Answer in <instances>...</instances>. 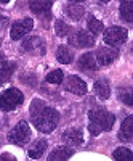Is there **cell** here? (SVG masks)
<instances>
[{
  "mask_svg": "<svg viewBox=\"0 0 133 161\" xmlns=\"http://www.w3.org/2000/svg\"><path fill=\"white\" fill-rule=\"evenodd\" d=\"M128 37V31L125 28H119V26H112V28H108L104 31V42L108 45L117 47L122 45Z\"/></svg>",
  "mask_w": 133,
  "mask_h": 161,
  "instance_id": "obj_5",
  "label": "cell"
},
{
  "mask_svg": "<svg viewBox=\"0 0 133 161\" xmlns=\"http://www.w3.org/2000/svg\"><path fill=\"white\" fill-rule=\"evenodd\" d=\"M56 58H58V61L63 63V64H69V63H72L74 55H72V52L69 50V47L59 45L58 50H56Z\"/></svg>",
  "mask_w": 133,
  "mask_h": 161,
  "instance_id": "obj_19",
  "label": "cell"
},
{
  "mask_svg": "<svg viewBox=\"0 0 133 161\" xmlns=\"http://www.w3.org/2000/svg\"><path fill=\"white\" fill-rule=\"evenodd\" d=\"M23 50L32 53V55H45V52H47L43 39L38 36H29L23 42Z\"/></svg>",
  "mask_w": 133,
  "mask_h": 161,
  "instance_id": "obj_6",
  "label": "cell"
},
{
  "mask_svg": "<svg viewBox=\"0 0 133 161\" xmlns=\"http://www.w3.org/2000/svg\"><path fill=\"white\" fill-rule=\"evenodd\" d=\"M72 153L74 152L69 148V147H56V148L50 153L48 159L50 161H53V159H69L72 156Z\"/></svg>",
  "mask_w": 133,
  "mask_h": 161,
  "instance_id": "obj_16",
  "label": "cell"
},
{
  "mask_svg": "<svg viewBox=\"0 0 133 161\" xmlns=\"http://www.w3.org/2000/svg\"><path fill=\"white\" fill-rule=\"evenodd\" d=\"M119 139L122 142H131L133 140V116L125 118V121L120 126V130H119Z\"/></svg>",
  "mask_w": 133,
  "mask_h": 161,
  "instance_id": "obj_12",
  "label": "cell"
},
{
  "mask_svg": "<svg viewBox=\"0 0 133 161\" xmlns=\"http://www.w3.org/2000/svg\"><path fill=\"white\" fill-rule=\"evenodd\" d=\"M47 140H37L31 148H29V156L32 158V159H37V158H40L45 152H47Z\"/></svg>",
  "mask_w": 133,
  "mask_h": 161,
  "instance_id": "obj_18",
  "label": "cell"
},
{
  "mask_svg": "<svg viewBox=\"0 0 133 161\" xmlns=\"http://www.w3.org/2000/svg\"><path fill=\"white\" fill-rule=\"evenodd\" d=\"M29 8L37 16L48 19L51 10V0H32V2H29Z\"/></svg>",
  "mask_w": 133,
  "mask_h": 161,
  "instance_id": "obj_10",
  "label": "cell"
},
{
  "mask_svg": "<svg viewBox=\"0 0 133 161\" xmlns=\"http://www.w3.org/2000/svg\"><path fill=\"white\" fill-rule=\"evenodd\" d=\"M79 68L84 71H95L98 68V63L95 60V55L93 53H85L79 58Z\"/></svg>",
  "mask_w": 133,
  "mask_h": 161,
  "instance_id": "obj_13",
  "label": "cell"
},
{
  "mask_svg": "<svg viewBox=\"0 0 133 161\" xmlns=\"http://www.w3.org/2000/svg\"><path fill=\"white\" fill-rule=\"evenodd\" d=\"M63 140L77 147V145H82L84 143V136H82V132L79 130V129H69V130H66L63 134Z\"/></svg>",
  "mask_w": 133,
  "mask_h": 161,
  "instance_id": "obj_14",
  "label": "cell"
},
{
  "mask_svg": "<svg viewBox=\"0 0 133 161\" xmlns=\"http://www.w3.org/2000/svg\"><path fill=\"white\" fill-rule=\"evenodd\" d=\"M95 92L98 93V97L106 100V98H109L111 95V87H109V82L106 79H98L96 82H95Z\"/></svg>",
  "mask_w": 133,
  "mask_h": 161,
  "instance_id": "obj_15",
  "label": "cell"
},
{
  "mask_svg": "<svg viewBox=\"0 0 133 161\" xmlns=\"http://www.w3.org/2000/svg\"><path fill=\"white\" fill-rule=\"evenodd\" d=\"M71 2H74V3H79V2H85V0H71Z\"/></svg>",
  "mask_w": 133,
  "mask_h": 161,
  "instance_id": "obj_29",
  "label": "cell"
},
{
  "mask_svg": "<svg viewBox=\"0 0 133 161\" xmlns=\"http://www.w3.org/2000/svg\"><path fill=\"white\" fill-rule=\"evenodd\" d=\"M117 57H119V50L117 48H100L96 52V61L101 66L111 64Z\"/></svg>",
  "mask_w": 133,
  "mask_h": 161,
  "instance_id": "obj_11",
  "label": "cell"
},
{
  "mask_svg": "<svg viewBox=\"0 0 133 161\" xmlns=\"http://www.w3.org/2000/svg\"><path fill=\"white\" fill-rule=\"evenodd\" d=\"M88 29H90V32L93 36H96V34H100L103 31V23L100 19H96L95 16H90L88 18Z\"/></svg>",
  "mask_w": 133,
  "mask_h": 161,
  "instance_id": "obj_22",
  "label": "cell"
},
{
  "mask_svg": "<svg viewBox=\"0 0 133 161\" xmlns=\"http://www.w3.org/2000/svg\"><path fill=\"white\" fill-rule=\"evenodd\" d=\"M24 102V95L23 92L11 87V89H7L0 93V110L2 111H11L18 108L19 105H23Z\"/></svg>",
  "mask_w": 133,
  "mask_h": 161,
  "instance_id": "obj_3",
  "label": "cell"
},
{
  "mask_svg": "<svg viewBox=\"0 0 133 161\" xmlns=\"http://www.w3.org/2000/svg\"><path fill=\"white\" fill-rule=\"evenodd\" d=\"M112 156H114V159H120V161H131L133 159V153L127 147H119V148H115Z\"/></svg>",
  "mask_w": 133,
  "mask_h": 161,
  "instance_id": "obj_21",
  "label": "cell"
},
{
  "mask_svg": "<svg viewBox=\"0 0 133 161\" xmlns=\"http://www.w3.org/2000/svg\"><path fill=\"white\" fill-rule=\"evenodd\" d=\"M31 118L34 126L43 134L53 132L59 123V113L50 106H45L40 100H35L31 105Z\"/></svg>",
  "mask_w": 133,
  "mask_h": 161,
  "instance_id": "obj_1",
  "label": "cell"
},
{
  "mask_svg": "<svg viewBox=\"0 0 133 161\" xmlns=\"http://www.w3.org/2000/svg\"><path fill=\"white\" fill-rule=\"evenodd\" d=\"M101 3H108V2H111V0H100Z\"/></svg>",
  "mask_w": 133,
  "mask_h": 161,
  "instance_id": "obj_30",
  "label": "cell"
},
{
  "mask_svg": "<svg viewBox=\"0 0 133 161\" xmlns=\"http://www.w3.org/2000/svg\"><path fill=\"white\" fill-rule=\"evenodd\" d=\"M63 79H64V74L61 69H55L47 74V82H50V84H61Z\"/></svg>",
  "mask_w": 133,
  "mask_h": 161,
  "instance_id": "obj_23",
  "label": "cell"
},
{
  "mask_svg": "<svg viewBox=\"0 0 133 161\" xmlns=\"http://www.w3.org/2000/svg\"><path fill=\"white\" fill-rule=\"evenodd\" d=\"M120 98L124 100L125 105H128V106L133 105V95H131L130 90H122V92H120Z\"/></svg>",
  "mask_w": 133,
  "mask_h": 161,
  "instance_id": "obj_26",
  "label": "cell"
},
{
  "mask_svg": "<svg viewBox=\"0 0 133 161\" xmlns=\"http://www.w3.org/2000/svg\"><path fill=\"white\" fill-rule=\"evenodd\" d=\"M32 137L31 134V127L26 121H21L18 123L15 127H13L10 132H8V140L15 145H26Z\"/></svg>",
  "mask_w": 133,
  "mask_h": 161,
  "instance_id": "obj_4",
  "label": "cell"
},
{
  "mask_svg": "<svg viewBox=\"0 0 133 161\" xmlns=\"http://www.w3.org/2000/svg\"><path fill=\"white\" fill-rule=\"evenodd\" d=\"M66 13H68V16H71L72 19L79 21V19H82L84 15H85V8L80 7L79 3H71L66 7Z\"/></svg>",
  "mask_w": 133,
  "mask_h": 161,
  "instance_id": "obj_20",
  "label": "cell"
},
{
  "mask_svg": "<svg viewBox=\"0 0 133 161\" xmlns=\"http://www.w3.org/2000/svg\"><path fill=\"white\" fill-rule=\"evenodd\" d=\"M10 0H0V3H8Z\"/></svg>",
  "mask_w": 133,
  "mask_h": 161,
  "instance_id": "obj_31",
  "label": "cell"
},
{
  "mask_svg": "<svg viewBox=\"0 0 133 161\" xmlns=\"http://www.w3.org/2000/svg\"><path fill=\"white\" fill-rule=\"evenodd\" d=\"M64 87H66V90L75 93V95H85L87 90H88L85 80H82L79 76H69L68 79H66Z\"/></svg>",
  "mask_w": 133,
  "mask_h": 161,
  "instance_id": "obj_9",
  "label": "cell"
},
{
  "mask_svg": "<svg viewBox=\"0 0 133 161\" xmlns=\"http://www.w3.org/2000/svg\"><path fill=\"white\" fill-rule=\"evenodd\" d=\"M120 16L127 23H133V0H122L120 2Z\"/></svg>",
  "mask_w": 133,
  "mask_h": 161,
  "instance_id": "obj_17",
  "label": "cell"
},
{
  "mask_svg": "<svg viewBox=\"0 0 133 161\" xmlns=\"http://www.w3.org/2000/svg\"><path fill=\"white\" fill-rule=\"evenodd\" d=\"M88 119H90V124H88L90 134L91 136H98L103 130H111L112 129L115 116L109 111L103 110V108H95V110L88 111Z\"/></svg>",
  "mask_w": 133,
  "mask_h": 161,
  "instance_id": "obj_2",
  "label": "cell"
},
{
  "mask_svg": "<svg viewBox=\"0 0 133 161\" xmlns=\"http://www.w3.org/2000/svg\"><path fill=\"white\" fill-rule=\"evenodd\" d=\"M13 71H15V64H10V63L3 61V71H2V77H0V82H2V80H5V79H8V77L11 76Z\"/></svg>",
  "mask_w": 133,
  "mask_h": 161,
  "instance_id": "obj_25",
  "label": "cell"
},
{
  "mask_svg": "<svg viewBox=\"0 0 133 161\" xmlns=\"http://www.w3.org/2000/svg\"><path fill=\"white\" fill-rule=\"evenodd\" d=\"M69 44L74 47H91L95 45V36L87 31H75L69 36Z\"/></svg>",
  "mask_w": 133,
  "mask_h": 161,
  "instance_id": "obj_8",
  "label": "cell"
},
{
  "mask_svg": "<svg viewBox=\"0 0 133 161\" xmlns=\"http://www.w3.org/2000/svg\"><path fill=\"white\" fill-rule=\"evenodd\" d=\"M0 159H15V156H11V155H2V156H0Z\"/></svg>",
  "mask_w": 133,
  "mask_h": 161,
  "instance_id": "obj_27",
  "label": "cell"
},
{
  "mask_svg": "<svg viewBox=\"0 0 133 161\" xmlns=\"http://www.w3.org/2000/svg\"><path fill=\"white\" fill-rule=\"evenodd\" d=\"M34 28V21L31 18H24L21 21H16L13 23L11 29H10V36L13 40H19L21 37H24L28 32H31Z\"/></svg>",
  "mask_w": 133,
  "mask_h": 161,
  "instance_id": "obj_7",
  "label": "cell"
},
{
  "mask_svg": "<svg viewBox=\"0 0 133 161\" xmlns=\"http://www.w3.org/2000/svg\"><path fill=\"white\" fill-rule=\"evenodd\" d=\"M55 31H56V36H59V37H66L69 32H71V28L66 23H63V21H56L55 23Z\"/></svg>",
  "mask_w": 133,
  "mask_h": 161,
  "instance_id": "obj_24",
  "label": "cell"
},
{
  "mask_svg": "<svg viewBox=\"0 0 133 161\" xmlns=\"http://www.w3.org/2000/svg\"><path fill=\"white\" fill-rule=\"evenodd\" d=\"M5 61V58H3V55H2V52H0V63H3Z\"/></svg>",
  "mask_w": 133,
  "mask_h": 161,
  "instance_id": "obj_28",
  "label": "cell"
}]
</instances>
